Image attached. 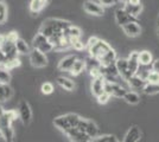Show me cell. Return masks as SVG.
I'll use <instances>...</instances> for the list:
<instances>
[{
	"mask_svg": "<svg viewBox=\"0 0 159 142\" xmlns=\"http://www.w3.org/2000/svg\"><path fill=\"white\" fill-rule=\"evenodd\" d=\"M66 136L70 140L71 142H76V141H83V140H92L89 136L84 134L82 130H80L77 127H74V128H70L69 130H66Z\"/></svg>",
	"mask_w": 159,
	"mask_h": 142,
	"instance_id": "obj_13",
	"label": "cell"
},
{
	"mask_svg": "<svg viewBox=\"0 0 159 142\" xmlns=\"http://www.w3.org/2000/svg\"><path fill=\"white\" fill-rule=\"evenodd\" d=\"M141 139V130L138 126H132L127 130L122 142H138Z\"/></svg>",
	"mask_w": 159,
	"mask_h": 142,
	"instance_id": "obj_19",
	"label": "cell"
},
{
	"mask_svg": "<svg viewBox=\"0 0 159 142\" xmlns=\"http://www.w3.org/2000/svg\"><path fill=\"white\" fill-rule=\"evenodd\" d=\"M115 20H116V24L120 25V26H124L127 23H131V21H135V18H133L131 14H128L125 11V8H118L115 11Z\"/></svg>",
	"mask_w": 159,
	"mask_h": 142,
	"instance_id": "obj_16",
	"label": "cell"
},
{
	"mask_svg": "<svg viewBox=\"0 0 159 142\" xmlns=\"http://www.w3.org/2000/svg\"><path fill=\"white\" fill-rule=\"evenodd\" d=\"M127 2H131V4H140V0H128ZM126 4V2H125Z\"/></svg>",
	"mask_w": 159,
	"mask_h": 142,
	"instance_id": "obj_43",
	"label": "cell"
},
{
	"mask_svg": "<svg viewBox=\"0 0 159 142\" xmlns=\"http://www.w3.org/2000/svg\"><path fill=\"white\" fill-rule=\"evenodd\" d=\"M115 67H116V70L119 72V76L122 78V81H125L127 83V81L133 76V74L129 70V67H128V62L125 58H118L116 62H115Z\"/></svg>",
	"mask_w": 159,
	"mask_h": 142,
	"instance_id": "obj_11",
	"label": "cell"
},
{
	"mask_svg": "<svg viewBox=\"0 0 159 142\" xmlns=\"http://www.w3.org/2000/svg\"><path fill=\"white\" fill-rule=\"evenodd\" d=\"M76 59H77V57L75 54H68V56H66L64 58H62L58 62L57 68H58L60 71H69L70 72V70L73 68L74 63L76 62Z\"/></svg>",
	"mask_w": 159,
	"mask_h": 142,
	"instance_id": "obj_17",
	"label": "cell"
},
{
	"mask_svg": "<svg viewBox=\"0 0 159 142\" xmlns=\"http://www.w3.org/2000/svg\"><path fill=\"white\" fill-rule=\"evenodd\" d=\"M158 37H159V24H158Z\"/></svg>",
	"mask_w": 159,
	"mask_h": 142,
	"instance_id": "obj_45",
	"label": "cell"
},
{
	"mask_svg": "<svg viewBox=\"0 0 159 142\" xmlns=\"http://www.w3.org/2000/svg\"><path fill=\"white\" fill-rule=\"evenodd\" d=\"M124 100L128 103V104H138L140 102V96L137 91L134 90H127L126 95L124 96Z\"/></svg>",
	"mask_w": 159,
	"mask_h": 142,
	"instance_id": "obj_30",
	"label": "cell"
},
{
	"mask_svg": "<svg viewBox=\"0 0 159 142\" xmlns=\"http://www.w3.org/2000/svg\"><path fill=\"white\" fill-rule=\"evenodd\" d=\"M13 96V89L8 84H0V103L7 102Z\"/></svg>",
	"mask_w": 159,
	"mask_h": 142,
	"instance_id": "obj_24",
	"label": "cell"
},
{
	"mask_svg": "<svg viewBox=\"0 0 159 142\" xmlns=\"http://www.w3.org/2000/svg\"><path fill=\"white\" fill-rule=\"evenodd\" d=\"M109 50H112L111 45L108 43H106L105 41H101V39H99V41H96L94 45H92L90 47H88L89 56L95 58V59H98V61H100Z\"/></svg>",
	"mask_w": 159,
	"mask_h": 142,
	"instance_id": "obj_5",
	"label": "cell"
},
{
	"mask_svg": "<svg viewBox=\"0 0 159 142\" xmlns=\"http://www.w3.org/2000/svg\"><path fill=\"white\" fill-rule=\"evenodd\" d=\"M109 98H111V95L108 94V93H106V91L96 97V100H98V102H99L100 104H106L107 102L109 101Z\"/></svg>",
	"mask_w": 159,
	"mask_h": 142,
	"instance_id": "obj_38",
	"label": "cell"
},
{
	"mask_svg": "<svg viewBox=\"0 0 159 142\" xmlns=\"http://www.w3.org/2000/svg\"><path fill=\"white\" fill-rule=\"evenodd\" d=\"M57 84L60 85L61 88H63L64 90H68V91H73L74 89H75V83H74V81H71L68 77H63V76L57 78Z\"/></svg>",
	"mask_w": 159,
	"mask_h": 142,
	"instance_id": "obj_27",
	"label": "cell"
},
{
	"mask_svg": "<svg viewBox=\"0 0 159 142\" xmlns=\"http://www.w3.org/2000/svg\"><path fill=\"white\" fill-rule=\"evenodd\" d=\"M71 47H74L75 50H83V49H84V44H83V43L81 41V39H80V41H75Z\"/></svg>",
	"mask_w": 159,
	"mask_h": 142,
	"instance_id": "obj_40",
	"label": "cell"
},
{
	"mask_svg": "<svg viewBox=\"0 0 159 142\" xmlns=\"http://www.w3.org/2000/svg\"><path fill=\"white\" fill-rule=\"evenodd\" d=\"M0 51L4 54L6 61L8 59H13V58H17V49H16V41H10L8 38H5V41L2 43V45L0 47Z\"/></svg>",
	"mask_w": 159,
	"mask_h": 142,
	"instance_id": "obj_10",
	"label": "cell"
},
{
	"mask_svg": "<svg viewBox=\"0 0 159 142\" xmlns=\"http://www.w3.org/2000/svg\"><path fill=\"white\" fill-rule=\"evenodd\" d=\"M86 61V69L88 71H90V70H93V69H100L101 68V64H100V62L98 59H95L93 57H90L89 56V58L88 59H84Z\"/></svg>",
	"mask_w": 159,
	"mask_h": 142,
	"instance_id": "obj_34",
	"label": "cell"
},
{
	"mask_svg": "<svg viewBox=\"0 0 159 142\" xmlns=\"http://www.w3.org/2000/svg\"><path fill=\"white\" fill-rule=\"evenodd\" d=\"M144 94L146 95H156L159 93V84H153V83H146V85L143 89Z\"/></svg>",
	"mask_w": 159,
	"mask_h": 142,
	"instance_id": "obj_32",
	"label": "cell"
},
{
	"mask_svg": "<svg viewBox=\"0 0 159 142\" xmlns=\"http://www.w3.org/2000/svg\"><path fill=\"white\" fill-rule=\"evenodd\" d=\"M146 80H144L139 75H133L132 77L127 81V87L131 88L132 90H143L146 85Z\"/></svg>",
	"mask_w": 159,
	"mask_h": 142,
	"instance_id": "obj_18",
	"label": "cell"
},
{
	"mask_svg": "<svg viewBox=\"0 0 159 142\" xmlns=\"http://www.w3.org/2000/svg\"><path fill=\"white\" fill-rule=\"evenodd\" d=\"M18 113L14 110H2L0 109V134L6 142L14 141V130L12 123L17 118Z\"/></svg>",
	"mask_w": 159,
	"mask_h": 142,
	"instance_id": "obj_2",
	"label": "cell"
},
{
	"mask_svg": "<svg viewBox=\"0 0 159 142\" xmlns=\"http://www.w3.org/2000/svg\"><path fill=\"white\" fill-rule=\"evenodd\" d=\"M127 62H128V67H129V70L133 75H137L138 71H139V67H140V62H139V52L138 51H132L128 58H127Z\"/></svg>",
	"mask_w": 159,
	"mask_h": 142,
	"instance_id": "obj_20",
	"label": "cell"
},
{
	"mask_svg": "<svg viewBox=\"0 0 159 142\" xmlns=\"http://www.w3.org/2000/svg\"><path fill=\"white\" fill-rule=\"evenodd\" d=\"M64 34L66 36V38L70 41L71 46H73V44L75 41L81 39V30H80V27L75 26V25H71V26L69 27L64 32Z\"/></svg>",
	"mask_w": 159,
	"mask_h": 142,
	"instance_id": "obj_23",
	"label": "cell"
},
{
	"mask_svg": "<svg viewBox=\"0 0 159 142\" xmlns=\"http://www.w3.org/2000/svg\"><path fill=\"white\" fill-rule=\"evenodd\" d=\"M158 24H159V15H158Z\"/></svg>",
	"mask_w": 159,
	"mask_h": 142,
	"instance_id": "obj_46",
	"label": "cell"
},
{
	"mask_svg": "<svg viewBox=\"0 0 159 142\" xmlns=\"http://www.w3.org/2000/svg\"><path fill=\"white\" fill-rule=\"evenodd\" d=\"M17 113H18V117L20 118V121L23 122L25 126L29 124L32 120V110H31L29 102L25 101V100H21L19 102Z\"/></svg>",
	"mask_w": 159,
	"mask_h": 142,
	"instance_id": "obj_7",
	"label": "cell"
},
{
	"mask_svg": "<svg viewBox=\"0 0 159 142\" xmlns=\"http://www.w3.org/2000/svg\"><path fill=\"white\" fill-rule=\"evenodd\" d=\"M120 0H99V2L102 5L103 7H108V6H113L115 4H118Z\"/></svg>",
	"mask_w": 159,
	"mask_h": 142,
	"instance_id": "obj_39",
	"label": "cell"
},
{
	"mask_svg": "<svg viewBox=\"0 0 159 142\" xmlns=\"http://www.w3.org/2000/svg\"><path fill=\"white\" fill-rule=\"evenodd\" d=\"M48 4H49V0H30L29 8H30L31 13L38 14L45 8Z\"/></svg>",
	"mask_w": 159,
	"mask_h": 142,
	"instance_id": "obj_21",
	"label": "cell"
},
{
	"mask_svg": "<svg viewBox=\"0 0 159 142\" xmlns=\"http://www.w3.org/2000/svg\"><path fill=\"white\" fill-rule=\"evenodd\" d=\"M76 142H92V140H83V141H76Z\"/></svg>",
	"mask_w": 159,
	"mask_h": 142,
	"instance_id": "obj_44",
	"label": "cell"
},
{
	"mask_svg": "<svg viewBox=\"0 0 159 142\" xmlns=\"http://www.w3.org/2000/svg\"><path fill=\"white\" fill-rule=\"evenodd\" d=\"M16 49H17V52L20 54H29L30 51H31L29 44L24 39H21V38H18L16 41Z\"/></svg>",
	"mask_w": 159,
	"mask_h": 142,
	"instance_id": "obj_29",
	"label": "cell"
},
{
	"mask_svg": "<svg viewBox=\"0 0 159 142\" xmlns=\"http://www.w3.org/2000/svg\"><path fill=\"white\" fill-rule=\"evenodd\" d=\"M98 41H99V38H98V37H90V38L88 39V41H87V49H88V47H90L92 45H94Z\"/></svg>",
	"mask_w": 159,
	"mask_h": 142,
	"instance_id": "obj_41",
	"label": "cell"
},
{
	"mask_svg": "<svg viewBox=\"0 0 159 142\" xmlns=\"http://www.w3.org/2000/svg\"><path fill=\"white\" fill-rule=\"evenodd\" d=\"M84 70H86V61L77 58L76 62L74 63L71 70H70V74L73 75V76H79V75L81 74V72H83Z\"/></svg>",
	"mask_w": 159,
	"mask_h": 142,
	"instance_id": "obj_26",
	"label": "cell"
},
{
	"mask_svg": "<svg viewBox=\"0 0 159 142\" xmlns=\"http://www.w3.org/2000/svg\"><path fill=\"white\" fill-rule=\"evenodd\" d=\"M11 81L10 70L6 68L5 63H0V84H8Z\"/></svg>",
	"mask_w": 159,
	"mask_h": 142,
	"instance_id": "obj_28",
	"label": "cell"
},
{
	"mask_svg": "<svg viewBox=\"0 0 159 142\" xmlns=\"http://www.w3.org/2000/svg\"><path fill=\"white\" fill-rule=\"evenodd\" d=\"M7 13H8V11H7L6 2L0 0V25L5 24L7 21Z\"/></svg>",
	"mask_w": 159,
	"mask_h": 142,
	"instance_id": "obj_31",
	"label": "cell"
},
{
	"mask_svg": "<svg viewBox=\"0 0 159 142\" xmlns=\"http://www.w3.org/2000/svg\"><path fill=\"white\" fill-rule=\"evenodd\" d=\"M122 31L125 32L126 36L131 37V38H134V37H138L141 33V27L138 24V21H131V23H127L124 26H121Z\"/></svg>",
	"mask_w": 159,
	"mask_h": 142,
	"instance_id": "obj_14",
	"label": "cell"
},
{
	"mask_svg": "<svg viewBox=\"0 0 159 142\" xmlns=\"http://www.w3.org/2000/svg\"><path fill=\"white\" fill-rule=\"evenodd\" d=\"M83 10L86 11L88 14H92V15H103L105 13V7L102 6L100 2L93 1V0H87L83 2Z\"/></svg>",
	"mask_w": 159,
	"mask_h": 142,
	"instance_id": "obj_12",
	"label": "cell"
},
{
	"mask_svg": "<svg viewBox=\"0 0 159 142\" xmlns=\"http://www.w3.org/2000/svg\"><path fill=\"white\" fill-rule=\"evenodd\" d=\"M77 128L80 130H82L84 134L89 136L90 139H94L99 135V128L96 126V123L93 122L92 120H88V118H82L80 120L79 124H77Z\"/></svg>",
	"mask_w": 159,
	"mask_h": 142,
	"instance_id": "obj_6",
	"label": "cell"
},
{
	"mask_svg": "<svg viewBox=\"0 0 159 142\" xmlns=\"http://www.w3.org/2000/svg\"><path fill=\"white\" fill-rule=\"evenodd\" d=\"M139 62L140 65H144V67H148V65H152L153 63V56L150 51L144 50V51H140L139 52Z\"/></svg>",
	"mask_w": 159,
	"mask_h": 142,
	"instance_id": "obj_25",
	"label": "cell"
},
{
	"mask_svg": "<svg viewBox=\"0 0 159 142\" xmlns=\"http://www.w3.org/2000/svg\"><path fill=\"white\" fill-rule=\"evenodd\" d=\"M105 87H106V80L103 76H99L96 78H93L92 81V94L98 97L102 93H105Z\"/></svg>",
	"mask_w": 159,
	"mask_h": 142,
	"instance_id": "obj_15",
	"label": "cell"
},
{
	"mask_svg": "<svg viewBox=\"0 0 159 142\" xmlns=\"http://www.w3.org/2000/svg\"><path fill=\"white\" fill-rule=\"evenodd\" d=\"M152 70L153 71H156V72H158L159 74V58L158 59H156V61H153V63H152Z\"/></svg>",
	"mask_w": 159,
	"mask_h": 142,
	"instance_id": "obj_42",
	"label": "cell"
},
{
	"mask_svg": "<svg viewBox=\"0 0 159 142\" xmlns=\"http://www.w3.org/2000/svg\"><path fill=\"white\" fill-rule=\"evenodd\" d=\"M127 90L129 89L127 87L121 85L120 83H109L106 82V87H105V91L113 96V97H118V98H124V96L126 95Z\"/></svg>",
	"mask_w": 159,
	"mask_h": 142,
	"instance_id": "obj_9",
	"label": "cell"
},
{
	"mask_svg": "<svg viewBox=\"0 0 159 142\" xmlns=\"http://www.w3.org/2000/svg\"><path fill=\"white\" fill-rule=\"evenodd\" d=\"M5 65H6V68L8 69V70L17 68V67H19V65H20L19 58L17 57V58H13V59H8V61L5 62Z\"/></svg>",
	"mask_w": 159,
	"mask_h": 142,
	"instance_id": "obj_37",
	"label": "cell"
},
{
	"mask_svg": "<svg viewBox=\"0 0 159 142\" xmlns=\"http://www.w3.org/2000/svg\"><path fill=\"white\" fill-rule=\"evenodd\" d=\"M32 49H36V50H38V51H40V52H43V54H45L48 52H51L52 50H55L50 39L48 37H45V36H43L42 33H39V32L33 37Z\"/></svg>",
	"mask_w": 159,
	"mask_h": 142,
	"instance_id": "obj_4",
	"label": "cell"
},
{
	"mask_svg": "<svg viewBox=\"0 0 159 142\" xmlns=\"http://www.w3.org/2000/svg\"><path fill=\"white\" fill-rule=\"evenodd\" d=\"M29 57H30V62L34 68H45L48 65V57L45 54L40 52L36 49H31L30 54H29Z\"/></svg>",
	"mask_w": 159,
	"mask_h": 142,
	"instance_id": "obj_8",
	"label": "cell"
},
{
	"mask_svg": "<svg viewBox=\"0 0 159 142\" xmlns=\"http://www.w3.org/2000/svg\"><path fill=\"white\" fill-rule=\"evenodd\" d=\"M146 82L147 83H153V84H159V74L156 72V71H147V75H146Z\"/></svg>",
	"mask_w": 159,
	"mask_h": 142,
	"instance_id": "obj_35",
	"label": "cell"
},
{
	"mask_svg": "<svg viewBox=\"0 0 159 142\" xmlns=\"http://www.w3.org/2000/svg\"><path fill=\"white\" fill-rule=\"evenodd\" d=\"M92 142H119V140L114 135H98L92 139Z\"/></svg>",
	"mask_w": 159,
	"mask_h": 142,
	"instance_id": "obj_33",
	"label": "cell"
},
{
	"mask_svg": "<svg viewBox=\"0 0 159 142\" xmlns=\"http://www.w3.org/2000/svg\"><path fill=\"white\" fill-rule=\"evenodd\" d=\"M71 25L73 24L70 21L64 20V19L50 18V19H47L45 21H43V24H42V26L39 28V33H42L43 36H45L50 39L53 36L64 33Z\"/></svg>",
	"mask_w": 159,
	"mask_h": 142,
	"instance_id": "obj_1",
	"label": "cell"
},
{
	"mask_svg": "<svg viewBox=\"0 0 159 142\" xmlns=\"http://www.w3.org/2000/svg\"><path fill=\"white\" fill-rule=\"evenodd\" d=\"M80 120H81L80 115L74 114V113H69V114H66V115H61L58 117H56L53 120V124L57 129H60L63 133H66V130H69L70 128L77 127Z\"/></svg>",
	"mask_w": 159,
	"mask_h": 142,
	"instance_id": "obj_3",
	"label": "cell"
},
{
	"mask_svg": "<svg viewBox=\"0 0 159 142\" xmlns=\"http://www.w3.org/2000/svg\"><path fill=\"white\" fill-rule=\"evenodd\" d=\"M124 8L128 14H131L133 18H138L139 14L143 12V5L140 4H131V2H126L124 4Z\"/></svg>",
	"mask_w": 159,
	"mask_h": 142,
	"instance_id": "obj_22",
	"label": "cell"
},
{
	"mask_svg": "<svg viewBox=\"0 0 159 142\" xmlns=\"http://www.w3.org/2000/svg\"><path fill=\"white\" fill-rule=\"evenodd\" d=\"M53 85L50 83V82H45V83H43L42 84V87H40V91H42V94L44 95H51L53 93Z\"/></svg>",
	"mask_w": 159,
	"mask_h": 142,
	"instance_id": "obj_36",
	"label": "cell"
}]
</instances>
